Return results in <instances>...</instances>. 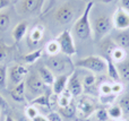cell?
Wrapping results in <instances>:
<instances>
[{
    "label": "cell",
    "mask_w": 129,
    "mask_h": 121,
    "mask_svg": "<svg viewBox=\"0 0 129 121\" xmlns=\"http://www.w3.org/2000/svg\"><path fill=\"white\" fill-rule=\"evenodd\" d=\"M38 74H39V76H40V78L42 79V82L47 86L52 85V84H53V82H54V79H56L53 72H52L45 65L44 66H40V67H39Z\"/></svg>",
    "instance_id": "cell-17"
},
{
    "label": "cell",
    "mask_w": 129,
    "mask_h": 121,
    "mask_svg": "<svg viewBox=\"0 0 129 121\" xmlns=\"http://www.w3.org/2000/svg\"><path fill=\"white\" fill-rule=\"evenodd\" d=\"M7 72H8V70H7L6 65L0 63V88H5L7 85L6 82H7V77H8Z\"/></svg>",
    "instance_id": "cell-31"
},
{
    "label": "cell",
    "mask_w": 129,
    "mask_h": 121,
    "mask_svg": "<svg viewBox=\"0 0 129 121\" xmlns=\"http://www.w3.org/2000/svg\"><path fill=\"white\" fill-rule=\"evenodd\" d=\"M108 113H109V117L113 120L121 119L123 115L122 110H121V108L118 105V104H112V105L108 109Z\"/></svg>",
    "instance_id": "cell-23"
},
{
    "label": "cell",
    "mask_w": 129,
    "mask_h": 121,
    "mask_svg": "<svg viewBox=\"0 0 129 121\" xmlns=\"http://www.w3.org/2000/svg\"><path fill=\"white\" fill-rule=\"evenodd\" d=\"M128 121H129V119H128Z\"/></svg>",
    "instance_id": "cell-49"
},
{
    "label": "cell",
    "mask_w": 129,
    "mask_h": 121,
    "mask_svg": "<svg viewBox=\"0 0 129 121\" xmlns=\"http://www.w3.org/2000/svg\"><path fill=\"white\" fill-rule=\"evenodd\" d=\"M10 49H11L10 47L5 44V42H2V41L0 40V63L7 59L9 52H10Z\"/></svg>",
    "instance_id": "cell-33"
},
{
    "label": "cell",
    "mask_w": 129,
    "mask_h": 121,
    "mask_svg": "<svg viewBox=\"0 0 129 121\" xmlns=\"http://www.w3.org/2000/svg\"><path fill=\"white\" fill-rule=\"evenodd\" d=\"M107 60V72L109 75V77L114 82H119L120 80V76H119V71L117 68V63L110 58L109 56L105 57Z\"/></svg>",
    "instance_id": "cell-18"
},
{
    "label": "cell",
    "mask_w": 129,
    "mask_h": 121,
    "mask_svg": "<svg viewBox=\"0 0 129 121\" xmlns=\"http://www.w3.org/2000/svg\"><path fill=\"white\" fill-rule=\"evenodd\" d=\"M45 86L47 85L42 82L39 74H31L25 82V88L28 91L29 94L34 95L35 97L43 94V92L45 91Z\"/></svg>",
    "instance_id": "cell-6"
},
{
    "label": "cell",
    "mask_w": 129,
    "mask_h": 121,
    "mask_svg": "<svg viewBox=\"0 0 129 121\" xmlns=\"http://www.w3.org/2000/svg\"><path fill=\"white\" fill-rule=\"evenodd\" d=\"M71 94L69 93V91L67 90H64L62 93H61L60 95H59V99H58V104H59V106L60 108H64V106H67V105H69V104L71 103Z\"/></svg>",
    "instance_id": "cell-24"
},
{
    "label": "cell",
    "mask_w": 129,
    "mask_h": 121,
    "mask_svg": "<svg viewBox=\"0 0 129 121\" xmlns=\"http://www.w3.org/2000/svg\"><path fill=\"white\" fill-rule=\"evenodd\" d=\"M117 68H118L120 79L129 82V59H126L122 62L117 63Z\"/></svg>",
    "instance_id": "cell-21"
},
{
    "label": "cell",
    "mask_w": 129,
    "mask_h": 121,
    "mask_svg": "<svg viewBox=\"0 0 129 121\" xmlns=\"http://www.w3.org/2000/svg\"><path fill=\"white\" fill-rule=\"evenodd\" d=\"M108 56H109L116 63L122 62V61L126 60V58H127V53H126L125 49L118 47V45H116V47L112 49V51L110 52V54H108Z\"/></svg>",
    "instance_id": "cell-20"
},
{
    "label": "cell",
    "mask_w": 129,
    "mask_h": 121,
    "mask_svg": "<svg viewBox=\"0 0 129 121\" xmlns=\"http://www.w3.org/2000/svg\"><path fill=\"white\" fill-rule=\"evenodd\" d=\"M25 115H26L28 119L33 120L36 115H39V111L34 105H28L26 109H25Z\"/></svg>",
    "instance_id": "cell-34"
},
{
    "label": "cell",
    "mask_w": 129,
    "mask_h": 121,
    "mask_svg": "<svg viewBox=\"0 0 129 121\" xmlns=\"http://www.w3.org/2000/svg\"><path fill=\"white\" fill-rule=\"evenodd\" d=\"M68 78H69V75H67V74L59 75L58 77H56L53 84H52V91H53V93L56 95H60L66 90Z\"/></svg>",
    "instance_id": "cell-13"
},
{
    "label": "cell",
    "mask_w": 129,
    "mask_h": 121,
    "mask_svg": "<svg viewBox=\"0 0 129 121\" xmlns=\"http://www.w3.org/2000/svg\"><path fill=\"white\" fill-rule=\"evenodd\" d=\"M114 121H128V120H123L122 118H121V119H118V120H114Z\"/></svg>",
    "instance_id": "cell-46"
},
{
    "label": "cell",
    "mask_w": 129,
    "mask_h": 121,
    "mask_svg": "<svg viewBox=\"0 0 129 121\" xmlns=\"http://www.w3.org/2000/svg\"><path fill=\"white\" fill-rule=\"evenodd\" d=\"M68 65H71L69 57L67 56H60V54H56V56H49V58L45 61V66L51 70L52 72L62 75L63 71H66Z\"/></svg>",
    "instance_id": "cell-4"
},
{
    "label": "cell",
    "mask_w": 129,
    "mask_h": 121,
    "mask_svg": "<svg viewBox=\"0 0 129 121\" xmlns=\"http://www.w3.org/2000/svg\"><path fill=\"white\" fill-rule=\"evenodd\" d=\"M120 7L129 13V0H120Z\"/></svg>",
    "instance_id": "cell-40"
},
{
    "label": "cell",
    "mask_w": 129,
    "mask_h": 121,
    "mask_svg": "<svg viewBox=\"0 0 129 121\" xmlns=\"http://www.w3.org/2000/svg\"><path fill=\"white\" fill-rule=\"evenodd\" d=\"M31 105H39V106H44V108H49L50 106V100L47 95H39L34 100L31 101Z\"/></svg>",
    "instance_id": "cell-26"
},
{
    "label": "cell",
    "mask_w": 129,
    "mask_h": 121,
    "mask_svg": "<svg viewBox=\"0 0 129 121\" xmlns=\"http://www.w3.org/2000/svg\"><path fill=\"white\" fill-rule=\"evenodd\" d=\"M42 52H43L42 49H38V50H35V51H32V52H29V53L23 56V60L26 63H34L35 61H38L39 59L42 57Z\"/></svg>",
    "instance_id": "cell-22"
},
{
    "label": "cell",
    "mask_w": 129,
    "mask_h": 121,
    "mask_svg": "<svg viewBox=\"0 0 129 121\" xmlns=\"http://www.w3.org/2000/svg\"><path fill=\"white\" fill-rule=\"evenodd\" d=\"M47 118L49 121H62L61 114L59 112H50Z\"/></svg>",
    "instance_id": "cell-37"
},
{
    "label": "cell",
    "mask_w": 129,
    "mask_h": 121,
    "mask_svg": "<svg viewBox=\"0 0 129 121\" xmlns=\"http://www.w3.org/2000/svg\"><path fill=\"white\" fill-rule=\"evenodd\" d=\"M57 42L59 43V47H60V52H62L64 56L71 57L76 53V47L75 43H74V38L68 29H64L57 37Z\"/></svg>",
    "instance_id": "cell-5"
},
{
    "label": "cell",
    "mask_w": 129,
    "mask_h": 121,
    "mask_svg": "<svg viewBox=\"0 0 129 121\" xmlns=\"http://www.w3.org/2000/svg\"><path fill=\"white\" fill-rule=\"evenodd\" d=\"M26 74H27V69L24 67V66L19 65V63L13 65L10 68H9L8 72H7L9 82H10L14 86L19 84L20 82H23V79H24V77L26 76Z\"/></svg>",
    "instance_id": "cell-7"
},
{
    "label": "cell",
    "mask_w": 129,
    "mask_h": 121,
    "mask_svg": "<svg viewBox=\"0 0 129 121\" xmlns=\"http://www.w3.org/2000/svg\"><path fill=\"white\" fill-rule=\"evenodd\" d=\"M111 91H112V93H113V94H116V95L122 93V91H123L122 84L119 83V82H114L113 85H111Z\"/></svg>",
    "instance_id": "cell-36"
},
{
    "label": "cell",
    "mask_w": 129,
    "mask_h": 121,
    "mask_svg": "<svg viewBox=\"0 0 129 121\" xmlns=\"http://www.w3.org/2000/svg\"><path fill=\"white\" fill-rule=\"evenodd\" d=\"M25 91H26V88H25V82L23 80V82H20L19 84L14 86L13 90L10 91L11 99L15 102H17V103L24 102L25 101Z\"/></svg>",
    "instance_id": "cell-14"
},
{
    "label": "cell",
    "mask_w": 129,
    "mask_h": 121,
    "mask_svg": "<svg viewBox=\"0 0 129 121\" xmlns=\"http://www.w3.org/2000/svg\"><path fill=\"white\" fill-rule=\"evenodd\" d=\"M43 35H44V27L42 25H36L29 32L28 42L33 43V44H38L43 38Z\"/></svg>",
    "instance_id": "cell-19"
},
{
    "label": "cell",
    "mask_w": 129,
    "mask_h": 121,
    "mask_svg": "<svg viewBox=\"0 0 129 121\" xmlns=\"http://www.w3.org/2000/svg\"><path fill=\"white\" fill-rule=\"evenodd\" d=\"M93 6H94V2L89 1L86 5V7H85L82 16L76 20L75 25H74V33L80 40H87L92 35V26H91V23H89V14H91Z\"/></svg>",
    "instance_id": "cell-1"
},
{
    "label": "cell",
    "mask_w": 129,
    "mask_h": 121,
    "mask_svg": "<svg viewBox=\"0 0 129 121\" xmlns=\"http://www.w3.org/2000/svg\"><path fill=\"white\" fill-rule=\"evenodd\" d=\"M76 112H77V109H76V106L74 105V103L71 102L69 105L64 106V108H60V112L59 113L66 118H73L74 115L76 114Z\"/></svg>",
    "instance_id": "cell-27"
},
{
    "label": "cell",
    "mask_w": 129,
    "mask_h": 121,
    "mask_svg": "<svg viewBox=\"0 0 129 121\" xmlns=\"http://www.w3.org/2000/svg\"><path fill=\"white\" fill-rule=\"evenodd\" d=\"M18 121H32L31 119H28V118L25 115V117H20V118H18Z\"/></svg>",
    "instance_id": "cell-43"
},
{
    "label": "cell",
    "mask_w": 129,
    "mask_h": 121,
    "mask_svg": "<svg viewBox=\"0 0 129 121\" xmlns=\"http://www.w3.org/2000/svg\"><path fill=\"white\" fill-rule=\"evenodd\" d=\"M112 41L114 44L118 47L122 48V49H129V28L123 29V31H119L116 35L113 36Z\"/></svg>",
    "instance_id": "cell-15"
},
{
    "label": "cell",
    "mask_w": 129,
    "mask_h": 121,
    "mask_svg": "<svg viewBox=\"0 0 129 121\" xmlns=\"http://www.w3.org/2000/svg\"><path fill=\"white\" fill-rule=\"evenodd\" d=\"M0 108H1L2 110H8V109H9L8 102H7L6 100L1 96V95H0Z\"/></svg>",
    "instance_id": "cell-39"
},
{
    "label": "cell",
    "mask_w": 129,
    "mask_h": 121,
    "mask_svg": "<svg viewBox=\"0 0 129 121\" xmlns=\"http://www.w3.org/2000/svg\"><path fill=\"white\" fill-rule=\"evenodd\" d=\"M10 5V0H0V10L7 8Z\"/></svg>",
    "instance_id": "cell-41"
},
{
    "label": "cell",
    "mask_w": 129,
    "mask_h": 121,
    "mask_svg": "<svg viewBox=\"0 0 129 121\" xmlns=\"http://www.w3.org/2000/svg\"><path fill=\"white\" fill-rule=\"evenodd\" d=\"M101 2H103V4H110V2H112L113 0H100Z\"/></svg>",
    "instance_id": "cell-45"
},
{
    "label": "cell",
    "mask_w": 129,
    "mask_h": 121,
    "mask_svg": "<svg viewBox=\"0 0 129 121\" xmlns=\"http://www.w3.org/2000/svg\"><path fill=\"white\" fill-rule=\"evenodd\" d=\"M95 118L98 121H108L109 120V113L104 108H99L95 110Z\"/></svg>",
    "instance_id": "cell-32"
},
{
    "label": "cell",
    "mask_w": 129,
    "mask_h": 121,
    "mask_svg": "<svg viewBox=\"0 0 129 121\" xmlns=\"http://www.w3.org/2000/svg\"><path fill=\"white\" fill-rule=\"evenodd\" d=\"M77 109V112L82 115V118H87L92 114V113L95 112L96 110V106L95 103L92 101L89 97H82V99L78 101V104L76 106Z\"/></svg>",
    "instance_id": "cell-9"
},
{
    "label": "cell",
    "mask_w": 129,
    "mask_h": 121,
    "mask_svg": "<svg viewBox=\"0 0 129 121\" xmlns=\"http://www.w3.org/2000/svg\"><path fill=\"white\" fill-rule=\"evenodd\" d=\"M32 121H49V120H48V118H45V117H43V115L39 114V115H36V117L34 118Z\"/></svg>",
    "instance_id": "cell-42"
},
{
    "label": "cell",
    "mask_w": 129,
    "mask_h": 121,
    "mask_svg": "<svg viewBox=\"0 0 129 121\" xmlns=\"http://www.w3.org/2000/svg\"><path fill=\"white\" fill-rule=\"evenodd\" d=\"M27 29H28V26H27V22H25V20L19 22L15 27H14L11 35H13V37H14V40H15L16 43L20 42V41L24 38V36L26 35V33H27Z\"/></svg>",
    "instance_id": "cell-16"
},
{
    "label": "cell",
    "mask_w": 129,
    "mask_h": 121,
    "mask_svg": "<svg viewBox=\"0 0 129 121\" xmlns=\"http://www.w3.org/2000/svg\"><path fill=\"white\" fill-rule=\"evenodd\" d=\"M67 90L71 94L73 97H77L82 95L83 93V84L79 80L77 71H73L71 75L68 78V83H67Z\"/></svg>",
    "instance_id": "cell-10"
},
{
    "label": "cell",
    "mask_w": 129,
    "mask_h": 121,
    "mask_svg": "<svg viewBox=\"0 0 129 121\" xmlns=\"http://www.w3.org/2000/svg\"><path fill=\"white\" fill-rule=\"evenodd\" d=\"M74 17V10L70 5L64 4L56 13V20L61 25H66L71 22Z\"/></svg>",
    "instance_id": "cell-11"
},
{
    "label": "cell",
    "mask_w": 129,
    "mask_h": 121,
    "mask_svg": "<svg viewBox=\"0 0 129 121\" xmlns=\"http://www.w3.org/2000/svg\"><path fill=\"white\" fill-rule=\"evenodd\" d=\"M117 95L113 93H110V94H101L100 95V103L102 105H112L113 102L116 101Z\"/></svg>",
    "instance_id": "cell-29"
},
{
    "label": "cell",
    "mask_w": 129,
    "mask_h": 121,
    "mask_svg": "<svg viewBox=\"0 0 129 121\" xmlns=\"http://www.w3.org/2000/svg\"><path fill=\"white\" fill-rule=\"evenodd\" d=\"M112 22H113V26H116L119 31H123V29L129 28V13L119 7L113 14L112 17Z\"/></svg>",
    "instance_id": "cell-8"
},
{
    "label": "cell",
    "mask_w": 129,
    "mask_h": 121,
    "mask_svg": "<svg viewBox=\"0 0 129 121\" xmlns=\"http://www.w3.org/2000/svg\"><path fill=\"white\" fill-rule=\"evenodd\" d=\"M5 121H16V120L14 119L11 115H6V119H5Z\"/></svg>",
    "instance_id": "cell-44"
},
{
    "label": "cell",
    "mask_w": 129,
    "mask_h": 121,
    "mask_svg": "<svg viewBox=\"0 0 129 121\" xmlns=\"http://www.w3.org/2000/svg\"><path fill=\"white\" fill-rule=\"evenodd\" d=\"M86 121H92V120H86Z\"/></svg>",
    "instance_id": "cell-48"
},
{
    "label": "cell",
    "mask_w": 129,
    "mask_h": 121,
    "mask_svg": "<svg viewBox=\"0 0 129 121\" xmlns=\"http://www.w3.org/2000/svg\"><path fill=\"white\" fill-rule=\"evenodd\" d=\"M43 5V0H23L20 2V9L24 14H32L38 13Z\"/></svg>",
    "instance_id": "cell-12"
},
{
    "label": "cell",
    "mask_w": 129,
    "mask_h": 121,
    "mask_svg": "<svg viewBox=\"0 0 129 121\" xmlns=\"http://www.w3.org/2000/svg\"><path fill=\"white\" fill-rule=\"evenodd\" d=\"M100 91H101V94H110V93H112V91H111V85H109V84L104 83L102 86H101Z\"/></svg>",
    "instance_id": "cell-38"
},
{
    "label": "cell",
    "mask_w": 129,
    "mask_h": 121,
    "mask_svg": "<svg viewBox=\"0 0 129 121\" xmlns=\"http://www.w3.org/2000/svg\"><path fill=\"white\" fill-rule=\"evenodd\" d=\"M95 83H96V77L94 76L93 74H88V75L85 76L84 86H86V87H91V86H93Z\"/></svg>",
    "instance_id": "cell-35"
},
{
    "label": "cell",
    "mask_w": 129,
    "mask_h": 121,
    "mask_svg": "<svg viewBox=\"0 0 129 121\" xmlns=\"http://www.w3.org/2000/svg\"><path fill=\"white\" fill-rule=\"evenodd\" d=\"M113 27V22L110 16L102 15L99 18H96L93 25V31H94V38L96 41H101L107 36V34Z\"/></svg>",
    "instance_id": "cell-3"
},
{
    "label": "cell",
    "mask_w": 129,
    "mask_h": 121,
    "mask_svg": "<svg viewBox=\"0 0 129 121\" xmlns=\"http://www.w3.org/2000/svg\"><path fill=\"white\" fill-rule=\"evenodd\" d=\"M10 25V17L7 13H0V33H4L8 29Z\"/></svg>",
    "instance_id": "cell-28"
},
{
    "label": "cell",
    "mask_w": 129,
    "mask_h": 121,
    "mask_svg": "<svg viewBox=\"0 0 129 121\" xmlns=\"http://www.w3.org/2000/svg\"><path fill=\"white\" fill-rule=\"evenodd\" d=\"M80 121H86V120H80Z\"/></svg>",
    "instance_id": "cell-47"
},
{
    "label": "cell",
    "mask_w": 129,
    "mask_h": 121,
    "mask_svg": "<svg viewBox=\"0 0 129 121\" xmlns=\"http://www.w3.org/2000/svg\"><path fill=\"white\" fill-rule=\"evenodd\" d=\"M75 67L87 69L94 74H102L107 71V60L100 56H88L76 61Z\"/></svg>",
    "instance_id": "cell-2"
},
{
    "label": "cell",
    "mask_w": 129,
    "mask_h": 121,
    "mask_svg": "<svg viewBox=\"0 0 129 121\" xmlns=\"http://www.w3.org/2000/svg\"><path fill=\"white\" fill-rule=\"evenodd\" d=\"M118 105L121 108L123 114L129 115V94H126L123 96H121V99L119 100Z\"/></svg>",
    "instance_id": "cell-30"
},
{
    "label": "cell",
    "mask_w": 129,
    "mask_h": 121,
    "mask_svg": "<svg viewBox=\"0 0 129 121\" xmlns=\"http://www.w3.org/2000/svg\"><path fill=\"white\" fill-rule=\"evenodd\" d=\"M45 51L49 56H56V54L60 53V47H59V43L57 42V40L50 41L45 47Z\"/></svg>",
    "instance_id": "cell-25"
}]
</instances>
